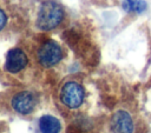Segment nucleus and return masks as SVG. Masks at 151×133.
Here are the masks:
<instances>
[{"mask_svg": "<svg viewBox=\"0 0 151 133\" xmlns=\"http://www.w3.org/2000/svg\"><path fill=\"white\" fill-rule=\"evenodd\" d=\"M64 18V11L55 1L48 0L41 4L38 16H37V27L41 31H51L59 26Z\"/></svg>", "mask_w": 151, "mask_h": 133, "instance_id": "nucleus-1", "label": "nucleus"}, {"mask_svg": "<svg viewBox=\"0 0 151 133\" xmlns=\"http://www.w3.org/2000/svg\"><path fill=\"white\" fill-rule=\"evenodd\" d=\"M84 95H85V92L83 86L76 81L66 82L60 91L61 102L70 108L79 107L84 101Z\"/></svg>", "mask_w": 151, "mask_h": 133, "instance_id": "nucleus-2", "label": "nucleus"}, {"mask_svg": "<svg viewBox=\"0 0 151 133\" xmlns=\"http://www.w3.org/2000/svg\"><path fill=\"white\" fill-rule=\"evenodd\" d=\"M61 47L53 40L44 42L38 51V60L44 67H52L57 65L61 60Z\"/></svg>", "mask_w": 151, "mask_h": 133, "instance_id": "nucleus-3", "label": "nucleus"}, {"mask_svg": "<svg viewBox=\"0 0 151 133\" xmlns=\"http://www.w3.org/2000/svg\"><path fill=\"white\" fill-rule=\"evenodd\" d=\"M112 133H133L134 124L130 113L125 109H118L113 113L110 120Z\"/></svg>", "mask_w": 151, "mask_h": 133, "instance_id": "nucleus-4", "label": "nucleus"}, {"mask_svg": "<svg viewBox=\"0 0 151 133\" xmlns=\"http://www.w3.org/2000/svg\"><path fill=\"white\" fill-rule=\"evenodd\" d=\"M37 104L35 95L32 92L22 91L17 93L12 99V107L20 114H28L31 113Z\"/></svg>", "mask_w": 151, "mask_h": 133, "instance_id": "nucleus-5", "label": "nucleus"}, {"mask_svg": "<svg viewBox=\"0 0 151 133\" xmlns=\"http://www.w3.org/2000/svg\"><path fill=\"white\" fill-rule=\"evenodd\" d=\"M27 65V56L20 48H12L7 53L5 68L9 73H18Z\"/></svg>", "mask_w": 151, "mask_h": 133, "instance_id": "nucleus-6", "label": "nucleus"}, {"mask_svg": "<svg viewBox=\"0 0 151 133\" xmlns=\"http://www.w3.org/2000/svg\"><path fill=\"white\" fill-rule=\"evenodd\" d=\"M39 131L40 133H60L61 124L53 115H42L39 119Z\"/></svg>", "mask_w": 151, "mask_h": 133, "instance_id": "nucleus-7", "label": "nucleus"}, {"mask_svg": "<svg viewBox=\"0 0 151 133\" xmlns=\"http://www.w3.org/2000/svg\"><path fill=\"white\" fill-rule=\"evenodd\" d=\"M123 8L126 12H134V13H143L147 8V4L145 0H124Z\"/></svg>", "mask_w": 151, "mask_h": 133, "instance_id": "nucleus-8", "label": "nucleus"}, {"mask_svg": "<svg viewBox=\"0 0 151 133\" xmlns=\"http://www.w3.org/2000/svg\"><path fill=\"white\" fill-rule=\"evenodd\" d=\"M6 22H7V16H6L5 12L0 8V31L6 26Z\"/></svg>", "mask_w": 151, "mask_h": 133, "instance_id": "nucleus-9", "label": "nucleus"}]
</instances>
